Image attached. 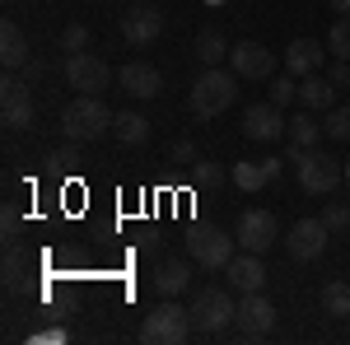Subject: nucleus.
Wrapping results in <instances>:
<instances>
[{"instance_id": "obj_1", "label": "nucleus", "mask_w": 350, "mask_h": 345, "mask_svg": "<svg viewBox=\"0 0 350 345\" xmlns=\"http://www.w3.org/2000/svg\"><path fill=\"white\" fill-rule=\"evenodd\" d=\"M112 117L117 112H108V103L98 94H80L75 103H66V112H61V131L75 145H94V140H103L112 131Z\"/></svg>"}, {"instance_id": "obj_2", "label": "nucleus", "mask_w": 350, "mask_h": 345, "mask_svg": "<svg viewBox=\"0 0 350 345\" xmlns=\"http://www.w3.org/2000/svg\"><path fill=\"white\" fill-rule=\"evenodd\" d=\"M234 98H239V75L224 70V66H206L196 75V84H191V112L201 122H215L219 112H229Z\"/></svg>"}, {"instance_id": "obj_3", "label": "nucleus", "mask_w": 350, "mask_h": 345, "mask_svg": "<svg viewBox=\"0 0 350 345\" xmlns=\"http://www.w3.org/2000/svg\"><path fill=\"white\" fill-rule=\"evenodd\" d=\"M191 331H196V327H191V313L178 308L173 299H163L159 308H150L145 322H140V341L145 345H183Z\"/></svg>"}, {"instance_id": "obj_4", "label": "nucleus", "mask_w": 350, "mask_h": 345, "mask_svg": "<svg viewBox=\"0 0 350 345\" xmlns=\"http://www.w3.org/2000/svg\"><path fill=\"white\" fill-rule=\"evenodd\" d=\"M191 327L196 331H206V336H215V331H224L229 322H234V313H239V303H234V294L229 290H196V299H191Z\"/></svg>"}, {"instance_id": "obj_5", "label": "nucleus", "mask_w": 350, "mask_h": 345, "mask_svg": "<svg viewBox=\"0 0 350 345\" xmlns=\"http://www.w3.org/2000/svg\"><path fill=\"white\" fill-rule=\"evenodd\" d=\"M234 247H239V238L224 234V229H191L187 234V257L201 271H224L234 262Z\"/></svg>"}, {"instance_id": "obj_6", "label": "nucleus", "mask_w": 350, "mask_h": 345, "mask_svg": "<svg viewBox=\"0 0 350 345\" xmlns=\"http://www.w3.org/2000/svg\"><path fill=\"white\" fill-rule=\"evenodd\" d=\"M0 117H5L10 131H28L33 117H38V107L28 98V84L19 80L14 70H5V80H0Z\"/></svg>"}, {"instance_id": "obj_7", "label": "nucleus", "mask_w": 350, "mask_h": 345, "mask_svg": "<svg viewBox=\"0 0 350 345\" xmlns=\"http://www.w3.org/2000/svg\"><path fill=\"white\" fill-rule=\"evenodd\" d=\"M234 238H239L243 252H271L280 238V224L271 210H243L239 224H234Z\"/></svg>"}, {"instance_id": "obj_8", "label": "nucleus", "mask_w": 350, "mask_h": 345, "mask_svg": "<svg viewBox=\"0 0 350 345\" xmlns=\"http://www.w3.org/2000/svg\"><path fill=\"white\" fill-rule=\"evenodd\" d=\"M66 80H70V89H80V94H103L112 80L108 61L94 52H70L66 56Z\"/></svg>"}, {"instance_id": "obj_9", "label": "nucleus", "mask_w": 350, "mask_h": 345, "mask_svg": "<svg viewBox=\"0 0 350 345\" xmlns=\"http://www.w3.org/2000/svg\"><path fill=\"white\" fill-rule=\"evenodd\" d=\"M229 70H234L239 80H271V75H275V52L247 38V42H239V47L229 52Z\"/></svg>"}, {"instance_id": "obj_10", "label": "nucleus", "mask_w": 350, "mask_h": 345, "mask_svg": "<svg viewBox=\"0 0 350 345\" xmlns=\"http://www.w3.org/2000/svg\"><path fill=\"white\" fill-rule=\"evenodd\" d=\"M159 33H163V14L150 5V0H140V5H131V10L122 14V38H126L131 47L159 42Z\"/></svg>"}, {"instance_id": "obj_11", "label": "nucleus", "mask_w": 350, "mask_h": 345, "mask_svg": "<svg viewBox=\"0 0 350 345\" xmlns=\"http://www.w3.org/2000/svg\"><path fill=\"white\" fill-rule=\"evenodd\" d=\"M327 238H332V229L323 224V215L318 219H299V224H290V257L295 262H318L327 252Z\"/></svg>"}, {"instance_id": "obj_12", "label": "nucleus", "mask_w": 350, "mask_h": 345, "mask_svg": "<svg viewBox=\"0 0 350 345\" xmlns=\"http://www.w3.org/2000/svg\"><path fill=\"white\" fill-rule=\"evenodd\" d=\"M234 322H239V331L247 336V341H262L271 327H275V303H271L262 290H257V294H243V303H239V313H234Z\"/></svg>"}, {"instance_id": "obj_13", "label": "nucleus", "mask_w": 350, "mask_h": 345, "mask_svg": "<svg viewBox=\"0 0 350 345\" xmlns=\"http://www.w3.org/2000/svg\"><path fill=\"white\" fill-rule=\"evenodd\" d=\"M290 131V122L280 117V107L271 103H252L247 112H243V135L247 140H257V145H271V140H280V135Z\"/></svg>"}, {"instance_id": "obj_14", "label": "nucleus", "mask_w": 350, "mask_h": 345, "mask_svg": "<svg viewBox=\"0 0 350 345\" xmlns=\"http://www.w3.org/2000/svg\"><path fill=\"white\" fill-rule=\"evenodd\" d=\"M117 84H122V94H131V98H159L163 94V75L150 66V61H126L122 70H117Z\"/></svg>"}, {"instance_id": "obj_15", "label": "nucleus", "mask_w": 350, "mask_h": 345, "mask_svg": "<svg viewBox=\"0 0 350 345\" xmlns=\"http://www.w3.org/2000/svg\"><path fill=\"white\" fill-rule=\"evenodd\" d=\"M323 66H327V42H318V38H295V42H290V52H285V70H290L295 80L318 75Z\"/></svg>"}, {"instance_id": "obj_16", "label": "nucleus", "mask_w": 350, "mask_h": 345, "mask_svg": "<svg viewBox=\"0 0 350 345\" xmlns=\"http://www.w3.org/2000/svg\"><path fill=\"white\" fill-rule=\"evenodd\" d=\"M229 285L239 294H257L267 285V266H262V252H234V262L224 266Z\"/></svg>"}, {"instance_id": "obj_17", "label": "nucleus", "mask_w": 350, "mask_h": 345, "mask_svg": "<svg viewBox=\"0 0 350 345\" xmlns=\"http://www.w3.org/2000/svg\"><path fill=\"white\" fill-rule=\"evenodd\" d=\"M299 187H304L308 196H327V191L336 187V168H332V159L313 150V159L299 163Z\"/></svg>"}, {"instance_id": "obj_18", "label": "nucleus", "mask_w": 350, "mask_h": 345, "mask_svg": "<svg viewBox=\"0 0 350 345\" xmlns=\"http://www.w3.org/2000/svg\"><path fill=\"white\" fill-rule=\"evenodd\" d=\"M0 66L5 70H24L28 66V38H24V28L19 24H0Z\"/></svg>"}, {"instance_id": "obj_19", "label": "nucleus", "mask_w": 350, "mask_h": 345, "mask_svg": "<svg viewBox=\"0 0 350 345\" xmlns=\"http://www.w3.org/2000/svg\"><path fill=\"white\" fill-rule=\"evenodd\" d=\"M191 266H196V262H163L159 271H154V290H159L163 299L187 294L191 290Z\"/></svg>"}, {"instance_id": "obj_20", "label": "nucleus", "mask_w": 350, "mask_h": 345, "mask_svg": "<svg viewBox=\"0 0 350 345\" xmlns=\"http://www.w3.org/2000/svg\"><path fill=\"white\" fill-rule=\"evenodd\" d=\"M332 98H336V84L332 80H323V75H304V80H299V103L308 107V112L332 107Z\"/></svg>"}, {"instance_id": "obj_21", "label": "nucleus", "mask_w": 350, "mask_h": 345, "mask_svg": "<svg viewBox=\"0 0 350 345\" xmlns=\"http://www.w3.org/2000/svg\"><path fill=\"white\" fill-rule=\"evenodd\" d=\"M229 178H234L239 191H262V187L271 182V173H267V163H262V159H239L234 168H229Z\"/></svg>"}, {"instance_id": "obj_22", "label": "nucleus", "mask_w": 350, "mask_h": 345, "mask_svg": "<svg viewBox=\"0 0 350 345\" xmlns=\"http://www.w3.org/2000/svg\"><path fill=\"white\" fill-rule=\"evenodd\" d=\"M112 135H117L122 145H145V140H150V122H145L140 112H117V117H112Z\"/></svg>"}, {"instance_id": "obj_23", "label": "nucleus", "mask_w": 350, "mask_h": 345, "mask_svg": "<svg viewBox=\"0 0 350 345\" xmlns=\"http://www.w3.org/2000/svg\"><path fill=\"white\" fill-rule=\"evenodd\" d=\"M323 135H327V126L313 117V112H295V117H290V145H308V150H318Z\"/></svg>"}, {"instance_id": "obj_24", "label": "nucleus", "mask_w": 350, "mask_h": 345, "mask_svg": "<svg viewBox=\"0 0 350 345\" xmlns=\"http://www.w3.org/2000/svg\"><path fill=\"white\" fill-rule=\"evenodd\" d=\"M229 42L219 38V28H201V38H196V61L201 66H219V61H229Z\"/></svg>"}, {"instance_id": "obj_25", "label": "nucleus", "mask_w": 350, "mask_h": 345, "mask_svg": "<svg viewBox=\"0 0 350 345\" xmlns=\"http://www.w3.org/2000/svg\"><path fill=\"white\" fill-rule=\"evenodd\" d=\"M323 308H327V318H350V285L346 280H332L323 290Z\"/></svg>"}, {"instance_id": "obj_26", "label": "nucleus", "mask_w": 350, "mask_h": 345, "mask_svg": "<svg viewBox=\"0 0 350 345\" xmlns=\"http://www.w3.org/2000/svg\"><path fill=\"white\" fill-rule=\"evenodd\" d=\"M327 52L336 61H350V14H341L336 24L327 28Z\"/></svg>"}, {"instance_id": "obj_27", "label": "nucleus", "mask_w": 350, "mask_h": 345, "mask_svg": "<svg viewBox=\"0 0 350 345\" xmlns=\"http://www.w3.org/2000/svg\"><path fill=\"white\" fill-rule=\"evenodd\" d=\"M24 275H28V262L19 257V247L10 243V252H5V290H24Z\"/></svg>"}, {"instance_id": "obj_28", "label": "nucleus", "mask_w": 350, "mask_h": 345, "mask_svg": "<svg viewBox=\"0 0 350 345\" xmlns=\"http://www.w3.org/2000/svg\"><path fill=\"white\" fill-rule=\"evenodd\" d=\"M299 98V80L285 70V75H271V103L275 107H290Z\"/></svg>"}, {"instance_id": "obj_29", "label": "nucleus", "mask_w": 350, "mask_h": 345, "mask_svg": "<svg viewBox=\"0 0 350 345\" xmlns=\"http://www.w3.org/2000/svg\"><path fill=\"white\" fill-rule=\"evenodd\" d=\"M327 140H350V103H341V107H332L327 112Z\"/></svg>"}, {"instance_id": "obj_30", "label": "nucleus", "mask_w": 350, "mask_h": 345, "mask_svg": "<svg viewBox=\"0 0 350 345\" xmlns=\"http://www.w3.org/2000/svg\"><path fill=\"white\" fill-rule=\"evenodd\" d=\"M323 224L332 229V234H350V206H346V201H327Z\"/></svg>"}, {"instance_id": "obj_31", "label": "nucleus", "mask_w": 350, "mask_h": 345, "mask_svg": "<svg viewBox=\"0 0 350 345\" xmlns=\"http://www.w3.org/2000/svg\"><path fill=\"white\" fill-rule=\"evenodd\" d=\"M61 52H89V28L84 24H66L61 28Z\"/></svg>"}, {"instance_id": "obj_32", "label": "nucleus", "mask_w": 350, "mask_h": 345, "mask_svg": "<svg viewBox=\"0 0 350 345\" xmlns=\"http://www.w3.org/2000/svg\"><path fill=\"white\" fill-rule=\"evenodd\" d=\"M47 163H52V168H56V173H75V168H80V145H75V140H70V145H66V150H56V154H52V159H47Z\"/></svg>"}, {"instance_id": "obj_33", "label": "nucleus", "mask_w": 350, "mask_h": 345, "mask_svg": "<svg viewBox=\"0 0 350 345\" xmlns=\"http://www.w3.org/2000/svg\"><path fill=\"white\" fill-rule=\"evenodd\" d=\"M219 182H224L219 163H196V187H219Z\"/></svg>"}, {"instance_id": "obj_34", "label": "nucleus", "mask_w": 350, "mask_h": 345, "mask_svg": "<svg viewBox=\"0 0 350 345\" xmlns=\"http://www.w3.org/2000/svg\"><path fill=\"white\" fill-rule=\"evenodd\" d=\"M173 163H178V168H196V145H191V140H178V145H173Z\"/></svg>"}, {"instance_id": "obj_35", "label": "nucleus", "mask_w": 350, "mask_h": 345, "mask_svg": "<svg viewBox=\"0 0 350 345\" xmlns=\"http://www.w3.org/2000/svg\"><path fill=\"white\" fill-rule=\"evenodd\" d=\"M327 80L336 84V89H350V61H332V70H327Z\"/></svg>"}, {"instance_id": "obj_36", "label": "nucleus", "mask_w": 350, "mask_h": 345, "mask_svg": "<svg viewBox=\"0 0 350 345\" xmlns=\"http://www.w3.org/2000/svg\"><path fill=\"white\" fill-rule=\"evenodd\" d=\"M332 10H336V14H350V0H332Z\"/></svg>"}, {"instance_id": "obj_37", "label": "nucleus", "mask_w": 350, "mask_h": 345, "mask_svg": "<svg viewBox=\"0 0 350 345\" xmlns=\"http://www.w3.org/2000/svg\"><path fill=\"white\" fill-rule=\"evenodd\" d=\"M131 5H140V0H131Z\"/></svg>"}]
</instances>
